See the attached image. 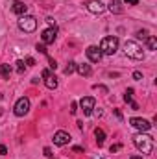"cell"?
Returning a JSON list of instances; mask_svg holds the SVG:
<instances>
[{
  "instance_id": "obj_1",
  "label": "cell",
  "mask_w": 157,
  "mask_h": 159,
  "mask_svg": "<svg viewBox=\"0 0 157 159\" xmlns=\"http://www.w3.org/2000/svg\"><path fill=\"white\" fill-rule=\"evenodd\" d=\"M133 144L137 146V150H141L142 154H150L154 150V139L146 133V131H139L133 135Z\"/></svg>"
},
{
  "instance_id": "obj_2",
  "label": "cell",
  "mask_w": 157,
  "mask_h": 159,
  "mask_svg": "<svg viewBox=\"0 0 157 159\" xmlns=\"http://www.w3.org/2000/svg\"><path fill=\"white\" fill-rule=\"evenodd\" d=\"M124 54L131 59H144V52L135 41H126L124 43Z\"/></svg>"
},
{
  "instance_id": "obj_3",
  "label": "cell",
  "mask_w": 157,
  "mask_h": 159,
  "mask_svg": "<svg viewBox=\"0 0 157 159\" xmlns=\"http://www.w3.org/2000/svg\"><path fill=\"white\" fill-rule=\"evenodd\" d=\"M98 48H100V52H102V54L113 56V54L118 50V39H117V37H113V35H109V37H104Z\"/></svg>"
},
{
  "instance_id": "obj_4",
  "label": "cell",
  "mask_w": 157,
  "mask_h": 159,
  "mask_svg": "<svg viewBox=\"0 0 157 159\" xmlns=\"http://www.w3.org/2000/svg\"><path fill=\"white\" fill-rule=\"evenodd\" d=\"M19 28L22 30V32H26V34H32V32H35L37 30V19L35 17H32V15H22V17H19Z\"/></svg>"
},
{
  "instance_id": "obj_5",
  "label": "cell",
  "mask_w": 157,
  "mask_h": 159,
  "mask_svg": "<svg viewBox=\"0 0 157 159\" xmlns=\"http://www.w3.org/2000/svg\"><path fill=\"white\" fill-rule=\"evenodd\" d=\"M13 111H15V115H17V117H24V115L30 111V100H28L26 96L19 98V100H17V104H15V107H13Z\"/></svg>"
},
{
  "instance_id": "obj_6",
  "label": "cell",
  "mask_w": 157,
  "mask_h": 159,
  "mask_svg": "<svg viewBox=\"0 0 157 159\" xmlns=\"http://www.w3.org/2000/svg\"><path fill=\"white\" fill-rule=\"evenodd\" d=\"M94 106H96V100L92 96H83L79 100V107L83 109V115H91L92 109H94Z\"/></svg>"
},
{
  "instance_id": "obj_7",
  "label": "cell",
  "mask_w": 157,
  "mask_h": 159,
  "mask_svg": "<svg viewBox=\"0 0 157 159\" xmlns=\"http://www.w3.org/2000/svg\"><path fill=\"white\" fill-rule=\"evenodd\" d=\"M87 9L92 13V15H102L105 11V4L100 2V0H89L87 2Z\"/></svg>"
},
{
  "instance_id": "obj_8",
  "label": "cell",
  "mask_w": 157,
  "mask_h": 159,
  "mask_svg": "<svg viewBox=\"0 0 157 159\" xmlns=\"http://www.w3.org/2000/svg\"><path fill=\"white\" fill-rule=\"evenodd\" d=\"M129 124H131L135 129H139V131H148V129L152 128V124H150L148 120H146V119H139V117L129 119Z\"/></svg>"
},
{
  "instance_id": "obj_9",
  "label": "cell",
  "mask_w": 157,
  "mask_h": 159,
  "mask_svg": "<svg viewBox=\"0 0 157 159\" xmlns=\"http://www.w3.org/2000/svg\"><path fill=\"white\" fill-rule=\"evenodd\" d=\"M56 35H57V30L56 28H46V30H43V34H41V41H43V44H52L54 41H56Z\"/></svg>"
},
{
  "instance_id": "obj_10",
  "label": "cell",
  "mask_w": 157,
  "mask_h": 159,
  "mask_svg": "<svg viewBox=\"0 0 157 159\" xmlns=\"http://www.w3.org/2000/svg\"><path fill=\"white\" fill-rule=\"evenodd\" d=\"M70 143V135L67 131H56L54 133V144L56 146H65Z\"/></svg>"
},
{
  "instance_id": "obj_11",
  "label": "cell",
  "mask_w": 157,
  "mask_h": 159,
  "mask_svg": "<svg viewBox=\"0 0 157 159\" xmlns=\"http://www.w3.org/2000/svg\"><path fill=\"white\" fill-rule=\"evenodd\" d=\"M87 57H89V61L98 63V61L102 59V52H100V48H98V46H89V48H87Z\"/></svg>"
},
{
  "instance_id": "obj_12",
  "label": "cell",
  "mask_w": 157,
  "mask_h": 159,
  "mask_svg": "<svg viewBox=\"0 0 157 159\" xmlns=\"http://www.w3.org/2000/svg\"><path fill=\"white\" fill-rule=\"evenodd\" d=\"M11 11H13L15 15L22 17V15H26V11H28V6H26L24 2H20V0H15V2H13V6H11Z\"/></svg>"
},
{
  "instance_id": "obj_13",
  "label": "cell",
  "mask_w": 157,
  "mask_h": 159,
  "mask_svg": "<svg viewBox=\"0 0 157 159\" xmlns=\"http://www.w3.org/2000/svg\"><path fill=\"white\" fill-rule=\"evenodd\" d=\"M76 70H78L81 76H91V74H92V69H91V65H87V63L76 65Z\"/></svg>"
},
{
  "instance_id": "obj_14",
  "label": "cell",
  "mask_w": 157,
  "mask_h": 159,
  "mask_svg": "<svg viewBox=\"0 0 157 159\" xmlns=\"http://www.w3.org/2000/svg\"><path fill=\"white\" fill-rule=\"evenodd\" d=\"M94 137H96L98 146H102V144H104V141H105V131H104L102 128H96V129H94Z\"/></svg>"
},
{
  "instance_id": "obj_15",
  "label": "cell",
  "mask_w": 157,
  "mask_h": 159,
  "mask_svg": "<svg viewBox=\"0 0 157 159\" xmlns=\"http://www.w3.org/2000/svg\"><path fill=\"white\" fill-rule=\"evenodd\" d=\"M44 85L50 89V91H54V89H57V78L56 76H48V78H44Z\"/></svg>"
},
{
  "instance_id": "obj_16",
  "label": "cell",
  "mask_w": 157,
  "mask_h": 159,
  "mask_svg": "<svg viewBox=\"0 0 157 159\" xmlns=\"http://www.w3.org/2000/svg\"><path fill=\"white\" fill-rule=\"evenodd\" d=\"M109 9L113 11V13H122L124 9H122V0H111V4H109Z\"/></svg>"
},
{
  "instance_id": "obj_17",
  "label": "cell",
  "mask_w": 157,
  "mask_h": 159,
  "mask_svg": "<svg viewBox=\"0 0 157 159\" xmlns=\"http://www.w3.org/2000/svg\"><path fill=\"white\" fill-rule=\"evenodd\" d=\"M144 43H146L148 50H157V41H155L154 35H146V37H144Z\"/></svg>"
},
{
  "instance_id": "obj_18",
  "label": "cell",
  "mask_w": 157,
  "mask_h": 159,
  "mask_svg": "<svg viewBox=\"0 0 157 159\" xmlns=\"http://www.w3.org/2000/svg\"><path fill=\"white\" fill-rule=\"evenodd\" d=\"M0 76L6 78V80H9V76H11V67L2 63V65H0Z\"/></svg>"
},
{
  "instance_id": "obj_19",
  "label": "cell",
  "mask_w": 157,
  "mask_h": 159,
  "mask_svg": "<svg viewBox=\"0 0 157 159\" xmlns=\"http://www.w3.org/2000/svg\"><path fill=\"white\" fill-rule=\"evenodd\" d=\"M74 70H76V63H74V61H69V65L65 67V74H67V76H70Z\"/></svg>"
},
{
  "instance_id": "obj_20",
  "label": "cell",
  "mask_w": 157,
  "mask_h": 159,
  "mask_svg": "<svg viewBox=\"0 0 157 159\" xmlns=\"http://www.w3.org/2000/svg\"><path fill=\"white\" fill-rule=\"evenodd\" d=\"M124 100H126L128 104L133 102V89H126V93H124Z\"/></svg>"
},
{
  "instance_id": "obj_21",
  "label": "cell",
  "mask_w": 157,
  "mask_h": 159,
  "mask_svg": "<svg viewBox=\"0 0 157 159\" xmlns=\"http://www.w3.org/2000/svg\"><path fill=\"white\" fill-rule=\"evenodd\" d=\"M15 65H17V70H19V74H22V72H24V61H20V59H19Z\"/></svg>"
},
{
  "instance_id": "obj_22",
  "label": "cell",
  "mask_w": 157,
  "mask_h": 159,
  "mask_svg": "<svg viewBox=\"0 0 157 159\" xmlns=\"http://www.w3.org/2000/svg\"><path fill=\"white\" fill-rule=\"evenodd\" d=\"M146 35H148V32H146V30H139V32H137V37H141V39H144Z\"/></svg>"
},
{
  "instance_id": "obj_23",
  "label": "cell",
  "mask_w": 157,
  "mask_h": 159,
  "mask_svg": "<svg viewBox=\"0 0 157 159\" xmlns=\"http://www.w3.org/2000/svg\"><path fill=\"white\" fill-rule=\"evenodd\" d=\"M24 63H26L28 67H34V65H35V59H34V57H26V61H24Z\"/></svg>"
},
{
  "instance_id": "obj_24",
  "label": "cell",
  "mask_w": 157,
  "mask_h": 159,
  "mask_svg": "<svg viewBox=\"0 0 157 159\" xmlns=\"http://www.w3.org/2000/svg\"><path fill=\"white\" fill-rule=\"evenodd\" d=\"M76 111H78V104H76V102H72V104H70V113H72V115H76Z\"/></svg>"
},
{
  "instance_id": "obj_25",
  "label": "cell",
  "mask_w": 157,
  "mask_h": 159,
  "mask_svg": "<svg viewBox=\"0 0 157 159\" xmlns=\"http://www.w3.org/2000/svg\"><path fill=\"white\" fill-rule=\"evenodd\" d=\"M35 48H37V50H39L41 54H46V48H44V44H37V46H35Z\"/></svg>"
},
{
  "instance_id": "obj_26",
  "label": "cell",
  "mask_w": 157,
  "mask_h": 159,
  "mask_svg": "<svg viewBox=\"0 0 157 159\" xmlns=\"http://www.w3.org/2000/svg\"><path fill=\"white\" fill-rule=\"evenodd\" d=\"M120 148H122V146H120V144H113V146H111V148H109V150H111V154H113V152H118V150H120Z\"/></svg>"
},
{
  "instance_id": "obj_27",
  "label": "cell",
  "mask_w": 157,
  "mask_h": 159,
  "mask_svg": "<svg viewBox=\"0 0 157 159\" xmlns=\"http://www.w3.org/2000/svg\"><path fill=\"white\" fill-rule=\"evenodd\" d=\"M48 63H50V69H54V70L57 69V63H56L54 59H48Z\"/></svg>"
},
{
  "instance_id": "obj_28",
  "label": "cell",
  "mask_w": 157,
  "mask_h": 159,
  "mask_svg": "<svg viewBox=\"0 0 157 159\" xmlns=\"http://www.w3.org/2000/svg\"><path fill=\"white\" fill-rule=\"evenodd\" d=\"M6 154H7V148L4 144H0V156H6Z\"/></svg>"
},
{
  "instance_id": "obj_29",
  "label": "cell",
  "mask_w": 157,
  "mask_h": 159,
  "mask_svg": "<svg viewBox=\"0 0 157 159\" xmlns=\"http://www.w3.org/2000/svg\"><path fill=\"white\" fill-rule=\"evenodd\" d=\"M43 152H44V156H46V157H52V150H50V148H44Z\"/></svg>"
},
{
  "instance_id": "obj_30",
  "label": "cell",
  "mask_w": 157,
  "mask_h": 159,
  "mask_svg": "<svg viewBox=\"0 0 157 159\" xmlns=\"http://www.w3.org/2000/svg\"><path fill=\"white\" fill-rule=\"evenodd\" d=\"M133 78H135V80H142V74L137 70V72H133Z\"/></svg>"
},
{
  "instance_id": "obj_31",
  "label": "cell",
  "mask_w": 157,
  "mask_h": 159,
  "mask_svg": "<svg viewBox=\"0 0 157 159\" xmlns=\"http://www.w3.org/2000/svg\"><path fill=\"white\" fill-rule=\"evenodd\" d=\"M46 22H48L50 26H54V28H56V22H54V19H52V17H48V19H46Z\"/></svg>"
},
{
  "instance_id": "obj_32",
  "label": "cell",
  "mask_w": 157,
  "mask_h": 159,
  "mask_svg": "<svg viewBox=\"0 0 157 159\" xmlns=\"http://www.w3.org/2000/svg\"><path fill=\"white\" fill-rule=\"evenodd\" d=\"M41 76H43V78H48V76H50V70H43Z\"/></svg>"
},
{
  "instance_id": "obj_33",
  "label": "cell",
  "mask_w": 157,
  "mask_h": 159,
  "mask_svg": "<svg viewBox=\"0 0 157 159\" xmlns=\"http://www.w3.org/2000/svg\"><path fill=\"white\" fill-rule=\"evenodd\" d=\"M126 2L131 4V6H137V4H139V0H126Z\"/></svg>"
},
{
  "instance_id": "obj_34",
  "label": "cell",
  "mask_w": 157,
  "mask_h": 159,
  "mask_svg": "<svg viewBox=\"0 0 157 159\" xmlns=\"http://www.w3.org/2000/svg\"><path fill=\"white\" fill-rule=\"evenodd\" d=\"M72 152H76V154H79V152H81V148H79V146H74V148H72Z\"/></svg>"
},
{
  "instance_id": "obj_35",
  "label": "cell",
  "mask_w": 157,
  "mask_h": 159,
  "mask_svg": "<svg viewBox=\"0 0 157 159\" xmlns=\"http://www.w3.org/2000/svg\"><path fill=\"white\" fill-rule=\"evenodd\" d=\"M129 159H142V157H141V156H131Z\"/></svg>"
}]
</instances>
